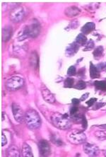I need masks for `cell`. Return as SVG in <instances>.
I'll return each instance as SVG.
<instances>
[{"label":"cell","instance_id":"cell-29","mask_svg":"<svg viewBox=\"0 0 106 157\" xmlns=\"http://www.w3.org/2000/svg\"><path fill=\"white\" fill-rule=\"evenodd\" d=\"M79 21L77 20H74L73 21H71L70 23V24L68 26L67 28H66V30H69V29H76L77 27L79 26Z\"/></svg>","mask_w":106,"mask_h":157},{"label":"cell","instance_id":"cell-30","mask_svg":"<svg viewBox=\"0 0 106 157\" xmlns=\"http://www.w3.org/2000/svg\"><path fill=\"white\" fill-rule=\"evenodd\" d=\"M96 67L98 68V69L100 71H106V62H101V63L98 64L96 65Z\"/></svg>","mask_w":106,"mask_h":157},{"label":"cell","instance_id":"cell-36","mask_svg":"<svg viewBox=\"0 0 106 157\" xmlns=\"http://www.w3.org/2000/svg\"><path fill=\"white\" fill-rule=\"evenodd\" d=\"M7 139L6 136L2 133L1 134V147H4V145L7 144Z\"/></svg>","mask_w":106,"mask_h":157},{"label":"cell","instance_id":"cell-9","mask_svg":"<svg viewBox=\"0 0 106 157\" xmlns=\"http://www.w3.org/2000/svg\"><path fill=\"white\" fill-rule=\"evenodd\" d=\"M40 91L41 94H42L43 99H44L47 103H54V102L56 101V98L54 97V94H53L45 85L43 84L42 86H41Z\"/></svg>","mask_w":106,"mask_h":157},{"label":"cell","instance_id":"cell-41","mask_svg":"<svg viewBox=\"0 0 106 157\" xmlns=\"http://www.w3.org/2000/svg\"><path fill=\"white\" fill-rule=\"evenodd\" d=\"M83 60V58H81L80 60H77V63H79V62H80L81 60Z\"/></svg>","mask_w":106,"mask_h":157},{"label":"cell","instance_id":"cell-26","mask_svg":"<svg viewBox=\"0 0 106 157\" xmlns=\"http://www.w3.org/2000/svg\"><path fill=\"white\" fill-rule=\"evenodd\" d=\"M86 87V83L83 80H79L78 82L77 83V84L74 86L73 88H76V89L78 90H83L85 89Z\"/></svg>","mask_w":106,"mask_h":157},{"label":"cell","instance_id":"cell-7","mask_svg":"<svg viewBox=\"0 0 106 157\" xmlns=\"http://www.w3.org/2000/svg\"><path fill=\"white\" fill-rule=\"evenodd\" d=\"M38 146L39 152L40 156H48L50 154V145L47 140H45V139H41L40 141H39Z\"/></svg>","mask_w":106,"mask_h":157},{"label":"cell","instance_id":"cell-14","mask_svg":"<svg viewBox=\"0 0 106 157\" xmlns=\"http://www.w3.org/2000/svg\"><path fill=\"white\" fill-rule=\"evenodd\" d=\"M81 13V10L78 7H70L65 9V14L68 17H74L77 16Z\"/></svg>","mask_w":106,"mask_h":157},{"label":"cell","instance_id":"cell-32","mask_svg":"<svg viewBox=\"0 0 106 157\" xmlns=\"http://www.w3.org/2000/svg\"><path fill=\"white\" fill-rule=\"evenodd\" d=\"M106 105V102H105V103H102V102H96V103L94 104L93 106L94 108H93V110H98L99 108H101L105 106V105Z\"/></svg>","mask_w":106,"mask_h":157},{"label":"cell","instance_id":"cell-25","mask_svg":"<svg viewBox=\"0 0 106 157\" xmlns=\"http://www.w3.org/2000/svg\"><path fill=\"white\" fill-rule=\"evenodd\" d=\"M95 47V43H94V41L93 40L90 39L89 41H87L86 45H85V48L84 49V52H86V51H89L91 50L94 48Z\"/></svg>","mask_w":106,"mask_h":157},{"label":"cell","instance_id":"cell-4","mask_svg":"<svg viewBox=\"0 0 106 157\" xmlns=\"http://www.w3.org/2000/svg\"><path fill=\"white\" fill-rule=\"evenodd\" d=\"M24 80L20 77H13L8 79L6 83V87L9 91H16L24 86Z\"/></svg>","mask_w":106,"mask_h":157},{"label":"cell","instance_id":"cell-5","mask_svg":"<svg viewBox=\"0 0 106 157\" xmlns=\"http://www.w3.org/2000/svg\"><path fill=\"white\" fill-rule=\"evenodd\" d=\"M10 20L14 23H19L24 18V9L21 7L14 8L10 13Z\"/></svg>","mask_w":106,"mask_h":157},{"label":"cell","instance_id":"cell-37","mask_svg":"<svg viewBox=\"0 0 106 157\" xmlns=\"http://www.w3.org/2000/svg\"><path fill=\"white\" fill-rule=\"evenodd\" d=\"M85 71H86V69H85V67H82L80 69H79L78 70V76H81V77H83L84 75L85 74Z\"/></svg>","mask_w":106,"mask_h":157},{"label":"cell","instance_id":"cell-16","mask_svg":"<svg viewBox=\"0 0 106 157\" xmlns=\"http://www.w3.org/2000/svg\"><path fill=\"white\" fill-rule=\"evenodd\" d=\"M2 41L4 42L9 41V39L11 38V35H12V28L10 26H7L4 27L2 29Z\"/></svg>","mask_w":106,"mask_h":157},{"label":"cell","instance_id":"cell-28","mask_svg":"<svg viewBox=\"0 0 106 157\" xmlns=\"http://www.w3.org/2000/svg\"><path fill=\"white\" fill-rule=\"evenodd\" d=\"M77 69H76L75 66H71V67H69V68L67 70L68 76L69 77L75 76V75H77Z\"/></svg>","mask_w":106,"mask_h":157},{"label":"cell","instance_id":"cell-42","mask_svg":"<svg viewBox=\"0 0 106 157\" xmlns=\"http://www.w3.org/2000/svg\"><path fill=\"white\" fill-rule=\"evenodd\" d=\"M104 155H105V156H106V150L104 151Z\"/></svg>","mask_w":106,"mask_h":157},{"label":"cell","instance_id":"cell-19","mask_svg":"<svg viewBox=\"0 0 106 157\" xmlns=\"http://www.w3.org/2000/svg\"><path fill=\"white\" fill-rule=\"evenodd\" d=\"M96 91L106 92V81H98L96 80L93 83Z\"/></svg>","mask_w":106,"mask_h":157},{"label":"cell","instance_id":"cell-40","mask_svg":"<svg viewBox=\"0 0 106 157\" xmlns=\"http://www.w3.org/2000/svg\"><path fill=\"white\" fill-rule=\"evenodd\" d=\"M96 127H98V128H100L101 130H103V131H105L106 130V124H104V125H97Z\"/></svg>","mask_w":106,"mask_h":157},{"label":"cell","instance_id":"cell-38","mask_svg":"<svg viewBox=\"0 0 106 157\" xmlns=\"http://www.w3.org/2000/svg\"><path fill=\"white\" fill-rule=\"evenodd\" d=\"M79 103H80V99H78V98H73V99L71 100V103H72L74 105H79Z\"/></svg>","mask_w":106,"mask_h":157},{"label":"cell","instance_id":"cell-27","mask_svg":"<svg viewBox=\"0 0 106 157\" xmlns=\"http://www.w3.org/2000/svg\"><path fill=\"white\" fill-rule=\"evenodd\" d=\"M74 84V80L71 78H67L64 81V88H72Z\"/></svg>","mask_w":106,"mask_h":157},{"label":"cell","instance_id":"cell-20","mask_svg":"<svg viewBox=\"0 0 106 157\" xmlns=\"http://www.w3.org/2000/svg\"><path fill=\"white\" fill-rule=\"evenodd\" d=\"M104 52V49L103 46H98L97 48H95V50L93 52V58L96 60H100L103 57Z\"/></svg>","mask_w":106,"mask_h":157},{"label":"cell","instance_id":"cell-12","mask_svg":"<svg viewBox=\"0 0 106 157\" xmlns=\"http://www.w3.org/2000/svg\"><path fill=\"white\" fill-rule=\"evenodd\" d=\"M96 24L93 22H88L86 23L85 25L81 28V33H83L84 35H88L91 33L92 31H93L95 30Z\"/></svg>","mask_w":106,"mask_h":157},{"label":"cell","instance_id":"cell-34","mask_svg":"<svg viewBox=\"0 0 106 157\" xmlns=\"http://www.w3.org/2000/svg\"><path fill=\"white\" fill-rule=\"evenodd\" d=\"M15 53H19L20 55H24L26 53V50H23V48L21 47H17V48H14Z\"/></svg>","mask_w":106,"mask_h":157},{"label":"cell","instance_id":"cell-17","mask_svg":"<svg viewBox=\"0 0 106 157\" xmlns=\"http://www.w3.org/2000/svg\"><path fill=\"white\" fill-rule=\"evenodd\" d=\"M90 77L91 79H98L101 77V74H100V71L98 70V68L96 67L93 64L92 62H90Z\"/></svg>","mask_w":106,"mask_h":157},{"label":"cell","instance_id":"cell-22","mask_svg":"<svg viewBox=\"0 0 106 157\" xmlns=\"http://www.w3.org/2000/svg\"><path fill=\"white\" fill-rule=\"evenodd\" d=\"M75 42L78 44L79 46H83V45H86L87 43V38L83 33H79L76 38Z\"/></svg>","mask_w":106,"mask_h":157},{"label":"cell","instance_id":"cell-39","mask_svg":"<svg viewBox=\"0 0 106 157\" xmlns=\"http://www.w3.org/2000/svg\"><path fill=\"white\" fill-rule=\"evenodd\" d=\"M88 96H89V93H86V94H84V95H82V96L81 97L80 101H84L88 97Z\"/></svg>","mask_w":106,"mask_h":157},{"label":"cell","instance_id":"cell-10","mask_svg":"<svg viewBox=\"0 0 106 157\" xmlns=\"http://www.w3.org/2000/svg\"><path fill=\"white\" fill-rule=\"evenodd\" d=\"M83 149H84V152L90 156H98L100 152L98 147L97 145L93 144H91V143L84 144Z\"/></svg>","mask_w":106,"mask_h":157},{"label":"cell","instance_id":"cell-24","mask_svg":"<svg viewBox=\"0 0 106 157\" xmlns=\"http://www.w3.org/2000/svg\"><path fill=\"white\" fill-rule=\"evenodd\" d=\"M51 142H52V143H54V144L57 145V146L60 147V146H62V145L64 144L63 142H62V139H60V138L57 137L55 135H53L51 136Z\"/></svg>","mask_w":106,"mask_h":157},{"label":"cell","instance_id":"cell-8","mask_svg":"<svg viewBox=\"0 0 106 157\" xmlns=\"http://www.w3.org/2000/svg\"><path fill=\"white\" fill-rule=\"evenodd\" d=\"M12 112L14 115V119L17 122H22L24 120V115L25 113H24V111L21 108L18 104L14 103L12 104Z\"/></svg>","mask_w":106,"mask_h":157},{"label":"cell","instance_id":"cell-2","mask_svg":"<svg viewBox=\"0 0 106 157\" xmlns=\"http://www.w3.org/2000/svg\"><path fill=\"white\" fill-rule=\"evenodd\" d=\"M26 125L31 130H37L41 125L40 117L36 111L33 109H30L25 113L24 115Z\"/></svg>","mask_w":106,"mask_h":157},{"label":"cell","instance_id":"cell-23","mask_svg":"<svg viewBox=\"0 0 106 157\" xmlns=\"http://www.w3.org/2000/svg\"><path fill=\"white\" fill-rule=\"evenodd\" d=\"M94 135H95V137L97 138L98 140L103 141L106 139V133L104 132L103 130H98V131L95 132Z\"/></svg>","mask_w":106,"mask_h":157},{"label":"cell","instance_id":"cell-15","mask_svg":"<svg viewBox=\"0 0 106 157\" xmlns=\"http://www.w3.org/2000/svg\"><path fill=\"white\" fill-rule=\"evenodd\" d=\"M7 156L12 157H19L20 152L18 148L15 145H11L7 150Z\"/></svg>","mask_w":106,"mask_h":157},{"label":"cell","instance_id":"cell-3","mask_svg":"<svg viewBox=\"0 0 106 157\" xmlns=\"http://www.w3.org/2000/svg\"><path fill=\"white\" fill-rule=\"evenodd\" d=\"M68 139L71 143L74 144H81L84 143L86 140V136L84 131L75 130L69 134Z\"/></svg>","mask_w":106,"mask_h":157},{"label":"cell","instance_id":"cell-13","mask_svg":"<svg viewBox=\"0 0 106 157\" xmlns=\"http://www.w3.org/2000/svg\"><path fill=\"white\" fill-rule=\"evenodd\" d=\"M30 64L31 67L35 69L39 68V57L36 52H33L31 53V57H30Z\"/></svg>","mask_w":106,"mask_h":157},{"label":"cell","instance_id":"cell-6","mask_svg":"<svg viewBox=\"0 0 106 157\" xmlns=\"http://www.w3.org/2000/svg\"><path fill=\"white\" fill-rule=\"evenodd\" d=\"M27 26L29 37L35 38L38 36L40 32V25L37 20H33L31 24Z\"/></svg>","mask_w":106,"mask_h":157},{"label":"cell","instance_id":"cell-33","mask_svg":"<svg viewBox=\"0 0 106 157\" xmlns=\"http://www.w3.org/2000/svg\"><path fill=\"white\" fill-rule=\"evenodd\" d=\"M79 111V108L77 106V105H74L73 106H71L70 108V110H69V112H70V115H74L75 114H77V113H78Z\"/></svg>","mask_w":106,"mask_h":157},{"label":"cell","instance_id":"cell-18","mask_svg":"<svg viewBox=\"0 0 106 157\" xmlns=\"http://www.w3.org/2000/svg\"><path fill=\"white\" fill-rule=\"evenodd\" d=\"M22 156L24 157H33V154L32 153V150L31 147L27 143H24L22 147Z\"/></svg>","mask_w":106,"mask_h":157},{"label":"cell","instance_id":"cell-31","mask_svg":"<svg viewBox=\"0 0 106 157\" xmlns=\"http://www.w3.org/2000/svg\"><path fill=\"white\" fill-rule=\"evenodd\" d=\"M81 122V124H82L83 129H84V130H86L87 128H88V122H87V120L86 118V116H85V115H83Z\"/></svg>","mask_w":106,"mask_h":157},{"label":"cell","instance_id":"cell-21","mask_svg":"<svg viewBox=\"0 0 106 157\" xmlns=\"http://www.w3.org/2000/svg\"><path fill=\"white\" fill-rule=\"evenodd\" d=\"M29 38V33H28V26L24 27L21 31H20V33L18 35V41H23L26 38Z\"/></svg>","mask_w":106,"mask_h":157},{"label":"cell","instance_id":"cell-35","mask_svg":"<svg viewBox=\"0 0 106 157\" xmlns=\"http://www.w3.org/2000/svg\"><path fill=\"white\" fill-rule=\"evenodd\" d=\"M97 100L98 99L96 98H91V99H89V101H86V103L88 105V107H92L93 105L94 104L96 103Z\"/></svg>","mask_w":106,"mask_h":157},{"label":"cell","instance_id":"cell-1","mask_svg":"<svg viewBox=\"0 0 106 157\" xmlns=\"http://www.w3.org/2000/svg\"><path fill=\"white\" fill-rule=\"evenodd\" d=\"M51 122L56 128L60 130H68L71 127V123L67 113L62 114L60 113H54L51 115Z\"/></svg>","mask_w":106,"mask_h":157},{"label":"cell","instance_id":"cell-11","mask_svg":"<svg viewBox=\"0 0 106 157\" xmlns=\"http://www.w3.org/2000/svg\"><path fill=\"white\" fill-rule=\"evenodd\" d=\"M79 47L80 46L76 42L69 44L66 48V55H67V57H73L79 51Z\"/></svg>","mask_w":106,"mask_h":157}]
</instances>
